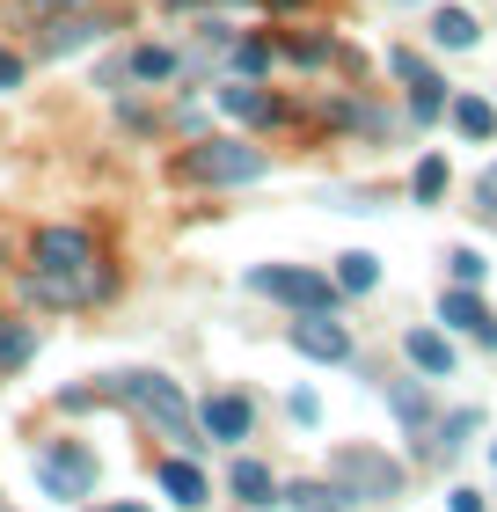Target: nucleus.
<instances>
[{
  "label": "nucleus",
  "mask_w": 497,
  "mask_h": 512,
  "mask_svg": "<svg viewBox=\"0 0 497 512\" xmlns=\"http://www.w3.org/2000/svg\"><path fill=\"white\" fill-rule=\"evenodd\" d=\"M30 286L52 308H88V300L110 293V264L96 256V242L81 227H44L30 242Z\"/></svg>",
  "instance_id": "obj_1"
},
{
  "label": "nucleus",
  "mask_w": 497,
  "mask_h": 512,
  "mask_svg": "<svg viewBox=\"0 0 497 512\" xmlns=\"http://www.w3.org/2000/svg\"><path fill=\"white\" fill-rule=\"evenodd\" d=\"M110 395H117V403H132L154 432L183 439V447H205L198 425H191V403H183V388H176L169 374H147V366H139V374H117V381H110Z\"/></svg>",
  "instance_id": "obj_2"
},
{
  "label": "nucleus",
  "mask_w": 497,
  "mask_h": 512,
  "mask_svg": "<svg viewBox=\"0 0 497 512\" xmlns=\"http://www.w3.org/2000/svg\"><path fill=\"white\" fill-rule=\"evenodd\" d=\"M176 169L191 183H249V176H264V154L242 147V139H198V147H183Z\"/></svg>",
  "instance_id": "obj_3"
},
{
  "label": "nucleus",
  "mask_w": 497,
  "mask_h": 512,
  "mask_svg": "<svg viewBox=\"0 0 497 512\" xmlns=\"http://www.w3.org/2000/svg\"><path fill=\"white\" fill-rule=\"evenodd\" d=\"M37 483H44V498H88L96 491V454L88 447H44L37 454Z\"/></svg>",
  "instance_id": "obj_4"
},
{
  "label": "nucleus",
  "mask_w": 497,
  "mask_h": 512,
  "mask_svg": "<svg viewBox=\"0 0 497 512\" xmlns=\"http://www.w3.org/2000/svg\"><path fill=\"white\" fill-rule=\"evenodd\" d=\"M249 286H256V293H278V300H293V308H307V315H315V308H329V293H337L329 278H315V271H286V264H264V271H249Z\"/></svg>",
  "instance_id": "obj_5"
},
{
  "label": "nucleus",
  "mask_w": 497,
  "mask_h": 512,
  "mask_svg": "<svg viewBox=\"0 0 497 512\" xmlns=\"http://www.w3.org/2000/svg\"><path fill=\"white\" fill-rule=\"evenodd\" d=\"M293 352L337 366V359H351V330H344V322H329V308H315L307 322H293Z\"/></svg>",
  "instance_id": "obj_6"
},
{
  "label": "nucleus",
  "mask_w": 497,
  "mask_h": 512,
  "mask_svg": "<svg viewBox=\"0 0 497 512\" xmlns=\"http://www.w3.org/2000/svg\"><path fill=\"white\" fill-rule=\"evenodd\" d=\"M395 74H402V88H410V110H417L424 125H432L439 110H446V81H439L432 66H424V59L410 52V44H402V52H395Z\"/></svg>",
  "instance_id": "obj_7"
},
{
  "label": "nucleus",
  "mask_w": 497,
  "mask_h": 512,
  "mask_svg": "<svg viewBox=\"0 0 497 512\" xmlns=\"http://www.w3.org/2000/svg\"><path fill=\"white\" fill-rule=\"evenodd\" d=\"M439 322H446V330H468V337H483L490 352H497V315L483 308V293H468V286H454V293L439 300Z\"/></svg>",
  "instance_id": "obj_8"
},
{
  "label": "nucleus",
  "mask_w": 497,
  "mask_h": 512,
  "mask_svg": "<svg viewBox=\"0 0 497 512\" xmlns=\"http://www.w3.org/2000/svg\"><path fill=\"white\" fill-rule=\"evenodd\" d=\"M337 476H344V483H359L366 498H395V483H402V469H395L388 454H344V461H337Z\"/></svg>",
  "instance_id": "obj_9"
},
{
  "label": "nucleus",
  "mask_w": 497,
  "mask_h": 512,
  "mask_svg": "<svg viewBox=\"0 0 497 512\" xmlns=\"http://www.w3.org/2000/svg\"><path fill=\"white\" fill-rule=\"evenodd\" d=\"M402 352H410V366H424V374H454V344H446L439 330H410V337H402Z\"/></svg>",
  "instance_id": "obj_10"
},
{
  "label": "nucleus",
  "mask_w": 497,
  "mask_h": 512,
  "mask_svg": "<svg viewBox=\"0 0 497 512\" xmlns=\"http://www.w3.org/2000/svg\"><path fill=\"white\" fill-rule=\"evenodd\" d=\"M220 110H227V118H242V125H264V118H271V96H264L256 81L242 88V74H234V81L220 88Z\"/></svg>",
  "instance_id": "obj_11"
},
{
  "label": "nucleus",
  "mask_w": 497,
  "mask_h": 512,
  "mask_svg": "<svg viewBox=\"0 0 497 512\" xmlns=\"http://www.w3.org/2000/svg\"><path fill=\"white\" fill-rule=\"evenodd\" d=\"M205 432L212 439H249V403L242 395H212L205 403Z\"/></svg>",
  "instance_id": "obj_12"
},
{
  "label": "nucleus",
  "mask_w": 497,
  "mask_h": 512,
  "mask_svg": "<svg viewBox=\"0 0 497 512\" xmlns=\"http://www.w3.org/2000/svg\"><path fill=\"white\" fill-rule=\"evenodd\" d=\"M337 286L344 293H373V286H381V256H366V249L337 256Z\"/></svg>",
  "instance_id": "obj_13"
},
{
  "label": "nucleus",
  "mask_w": 497,
  "mask_h": 512,
  "mask_svg": "<svg viewBox=\"0 0 497 512\" xmlns=\"http://www.w3.org/2000/svg\"><path fill=\"white\" fill-rule=\"evenodd\" d=\"M432 44H446V52H468V44H476V15L439 8V15H432Z\"/></svg>",
  "instance_id": "obj_14"
},
{
  "label": "nucleus",
  "mask_w": 497,
  "mask_h": 512,
  "mask_svg": "<svg viewBox=\"0 0 497 512\" xmlns=\"http://www.w3.org/2000/svg\"><path fill=\"white\" fill-rule=\"evenodd\" d=\"M161 491H169L176 505H205V476H198V461H169V469H161Z\"/></svg>",
  "instance_id": "obj_15"
},
{
  "label": "nucleus",
  "mask_w": 497,
  "mask_h": 512,
  "mask_svg": "<svg viewBox=\"0 0 497 512\" xmlns=\"http://www.w3.org/2000/svg\"><path fill=\"white\" fill-rule=\"evenodd\" d=\"M286 505L293 512H344V491H337V483H293Z\"/></svg>",
  "instance_id": "obj_16"
},
{
  "label": "nucleus",
  "mask_w": 497,
  "mask_h": 512,
  "mask_svg": "<svg viewBox=\"0 0 497 512\" xmlns=\"http://www.w3.org/2000/svg\"><path fill=\"white\" fill-rule=\"evenodd\" d=\"M446 110H454V125H461L468 139H490V132H497V110H490L483 96H461V103H446Z\"/></svg>",
  "instance_id": "obj_17"
},
{
  "label": "nucleus",
  "mask_w": 497,
  "mask_h": 512,
  "mask_svg": "<svg viewBox=\"0 0 497 512\" xmlns=\"http://www.w3.org/2000/svg\"><path fill=\"white\" fill-rule=\"evenodd\" d=\"M96 30H110V22H66V15H59L52 30H44V52H81Z\"/></svg>",
  "instance_id": "obj_18"
},
{
  "label": "nucleus",
  "mask_w": 497,
  "mask_h": 512,
  "mask_svg": "<svg viewBox=\"0 0 497 512\" xmlns=\"http://www.w3.org/2000/svg\"><path fill=\"white\" fill-rule=\"evenodd\" d=\"M234 498H242V505H271V476L264 469H256V461H234Z\"/></svg>",
  "instance_id": "obj_19"
},
{
  "label": "nucleus",
  "mask_w": 497,
  "mask_h": 512,
  "mask_svg": "<svg viewBox=\"0 0 497 512\" xmlns=\"http://www.w3.org/2000/svg\"><path fill=\"white\" fill-rule=\"evenodd\" d=\"M388 403H395V417H402V425H432V395H424V388H388Z\"/></svg>",
  "instance_id": "obj_20"
},
{
  "label": "nucleus",
  "mask_w": 497,
  "mask_h": 512,
  "mask_svg": "<svg viewBox=\"0 0 497 512\" xmlns=\"http://www.w3.org/2000/svg\"><path fill=\"white\" fill-rule=\"evenodd\" d=\"M132 74H139V81H176V52L147 44V52H132Z\"/></svg>",
  "instance_id": "obj_21"
},
{
  "label": "nucleus",
  "mask_w": 497,
  "mask_h": 512,
  "mask_svg": "<svg viewBox=\"0 0 497 512\" xmlns=\"http://www.w3.org/2000/svg\"><path fill=\"white\" fill-rule=\"evenodd\" d=\"M410 191H417L424 205H432V198L446 191V161H439V154H424V161H417V176H410Z\"/></svg>",
  "instance_id": "obj_22"
},
{
  "label": "nucleus",
  "mask_w": 497,
  "mask_h": 512,
  "mask_svg": "<svg viewBox=\"0 0 497 512\" xmlns=\"http://www.w3.org/2000/svg\"><path fill=\"white\" fill-rule=\"evenodd\" d=\"M30 352H37V337L22 330V322H8V330H0V366H22Z\"/></svg>",
  "instance_id": "obj_23"
},
{
  "label": "nucleus",
  "mask_w": 497,
  "mask_h": 512,
  "mask_svg": "<svg viewBox=\"0 0 497 512\" xmlns=\"http://www.w3.org/2000/svg\"><path fill=\"white\" fill-rule=\"evenodd\" d=\"M227 59H234V74H264V66H271V44H227Z\"/></svg>",
  "instance_id": "obj_24"
},
{
  "label": "nucleus",
  "mask_w": 497,
  "mask_h": 512,
  "mask_svg": "<svg viewBox=\"0 0 497 512\" xmlns=\"http://www.w3.org/2000/svg\"><path fill=\"white\" fill-rule=\"evenodd\" d=\"M66 8H81V0H15V22H59Z\"/></svg>",
  "instance_id": "obj_25"
},
{
  "label": "nucleus",
  "mask_w": 497,
  "mask_h": 512,
  "mask_svg": "<svg viewBox=\"0 0 497 512\" xmlns=\"http://www.w3.org/2000/svg\"><path fill=\"white\" fill-rule=\"evenodd\" d=\"M286 59L293 66H322L329 59V37H286Z\"/></svg>",
  "instance_id": "obj_26"
},
{
  "label": "nucleus",
  "mask_w": 497,
  "mask_h": 512,
  "mask_svg": "<svg viewBox=\"0 0 497 512\" xmlns=\"http://www.w3.org/2000/svg\"><path fill=\"white\" fill-rule=\"evenodd\" d=\"M446 271H454V286H483V256L476 249H454V256H446Z\"/></svg>",
  "instance_id": "obj_27"
},
{
  "label": "nucleus",
  "mask_w": 497,
  "mask_h": 512,
  "mask_svg": "<svg viewBox=\"0 0 497 512\" xmlns=\"http://www.w3.org/2000/svg\"><path fill=\"white\" fill-rule=\"evenodd\" d=\"M476 213H497V169L476 176Z\"/></svg>",
  "instance_id": "obj_28"
},
{
  "label": "nucleus",
  "mask_w": 497,
  "mask_h": 512,
  "mask_svg": "<svg viewBox=\"0 0 497 512\" xmlns=\"http://www.w3.org/2000/svg\"><path fill=\"white\" fill-rule=\"evenodd\" d=\"M15 81H22V59H15V52H0V88H15Z\"/></svg>",
  "instance_id": "obj_29"
},
{
  "label": "nucleus",
  "mask_w": 497,
  "mask_h": 512,
  "mask_svg": "<svg viewBox=\"0 0 497 512\" xmlns=\"http://www.w3.org/2000/svg\"><path fill=\"white\" fill-rule=\"evenodd\" d=\"M446 505H454V512H483V498H476V491H454Z\"/></svg>",
  "instance_id": "obj_30"
},
{
  "label": "nucleus",
  "mask_w": 497,
  "mask_h": 512,
  "mask_svg": "<svg viewBox=\"0 0 497 512\" xmlns=\"http://www.w3.org/2000/svg\"><path fill=\"white\" fill-rule=\"evenodd\" d=\"M110 512H147V505H110Z\"/></svg>",
  "instance_id": "obj_31"
},
{
  "label": "nucleus",
  "mask_w": 497,
  "mask_h": 512,
  "mask_svg": "<svg viewBox=\"0 0 497 512\" xmlns=\"http://www.w3.org/2000/svg\"><path fill=\"white\" fill-rule=\"evenodd\" d=\"M271 8H293V0H271Z\"/></svg>",
  "instance_id": "obj_32"
}]
</instances>
